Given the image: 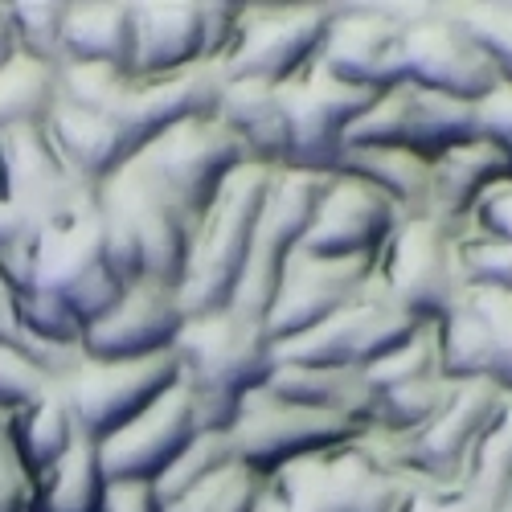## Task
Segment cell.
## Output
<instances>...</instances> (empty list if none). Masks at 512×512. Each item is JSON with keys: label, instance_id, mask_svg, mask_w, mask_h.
Segmentation results:
<instances>
[{"label": "cell", "instance_id": "7", "mask_svg": "<svg viewBox=\"0 0 512 512\" xmlns=\"http://www.w3.org/2000/svg\"><path fill=\"white\" fill-rule=\"evenodd\" d=\"M410 484L381 459L369 435L308 455L271 476L279 512H398Z\"/></svg>", "mask_w": 512, "mask_h": 512}, {"label": "cell", "instance_id": "12", "mask_svg": "<svg viewBox=\"0 0 512 512\" xmlns=\"http://www.w3.org/2000/svg\"><path fill=\"white\" fill-rule=\"evenodd\" d=\"M177 381V353H160L140 361H82L58 390L78 422V435L99 447L152 402H160Z\"/></svg>", "mask_w": 512, "mask_h": 512}, {"label": "cell", "instance_id": "45", "mask_svg": "<svg viewBox=\"0 0 512 512\" xmlns=\"http://www.w3.org/2000/svg\"><path fill=\"white\" fill-rule=\"evenodd\" d=\"M467 234L512 242V177L500 181V185H492V189L480 197L472 222H467Z\"/></svg>", "mask_w": 512, "mask_h": 512}, {"label": "cell", "instance_id": "1", "mask_svg": "<svg viewBox=\"0 0 512 512\" xmlns=\"http://www.w3.org/2000/svg\"><path fill=\"white\" fill-rule=\"evenodd\" d=\"M123 291L127 283L115 275L107 254L99 189H82L33 242L29 267L17 283L21 320L37 340L82 349V332L111 312Z\"/></svg>", "mask_w": 512, "mask_h": 512}, {"label": "cell", "instance_id": "30", "mask_svg": "<svg viewBox=\"0 0 512 512\" xmlns=\"http://www.w3.org/2000/svg\"><path fill=\"white\" fill-rule=\"evenodd\" d=\"M107 472L99 447L82 439L58 467L33 484V504L29 512H107Z\"/></svg>", "mask_w": 512, "mask_h": 512}, {"label": "cell", "instance_id": "15", "mask_svg": "<svg viewBox=\"0 0 512 512\" xmlns=\"http://www.w3.org/2000/svg\"><path fill=\"white\" fill-rule=\"evenodd\" d=\"M136 160L197 222L205 218V209L222 197V189L250 164L246 152L238 148V140L218 123V115L185 119L177 127H168Z\"/></svg>", "mask_w": 512, "mask_h": 512}, {"label": "cell", "instance_id": "47", "mask_svg": "<svg viewBox=\"0 0 512 512\" xmlns=\"http://www.w3.org/2000/svg\"><path fill=\"white\" fill-rule=\"evenodd\" d=\"M107 512H164L152 488L140 484H115L107 496Z\"/></svg>", "mask_w": 512, "mask_h": 512}, {"label": "cell", "instance_id": "50", "mask_svg": "<svg viewBox=\"0 0 512 512\" xmlns=\"http://www.w3.org/2000/svg\"><path fill=\"white\" fill-rule=\"evenodd\" d=\"M508 512H512V508H508Z\"/></svg>", "mask_w": 512, "mask_h": 512}, {"label": "cell", "instance_id": "41", "mask_svg": "<svg viewBox=\"0 0 512 512\" xmlns=\"http://www.w3.org/2000/svg\"><path fill=\"white\" fill-rule=\"evenodd\" d=\"M459 259H463L467 287H508L512 291V242L463 234Z\"/></svg>", "mask_w": 512, "mask_h": 512}, {"label": "cell", "instance_id": "10", "mask_svg": "<svg viewBox=\"0 0 512 512\" xmlns=\"http://www.w3.org/2000/svg\"><path fill=\"white\" fill-rule=\"evenodd\" d=\"M394 13L402 21L406 82L463 103H480L500 82L492 58L459 25L451 5H394Z\"/></svg>", "mask_w": 512, "mask_h": 512}, {"label": "cell", "instance_id": "11", "mask_svg": "<svg viewBox=\"0 0 512 512\" xmlns=\"http://www.w3.org/2000/svg\"><path fill=\"white\" fill-rule=\"evenodd\" d=\"M328 189V177L320 173H295V168H279L271 177V193L263 205V218L259 230H254V250H250V263L246 275L238 283L234 295V312L250 316V320H267L271 300L279 291V279L291 263V254L304 246L308 226L320 209V197Z\"/></svg>", "mask_w": 512, "mask_h": 512}, {"label": "cell", "instance_id": "32", "mask_svg": "<svg viewBox=\"0 0 512 512\" xmlns=\"http://www.w3.org/2000/svg\"><path fill=\"white\" fill-rule=\"evenodd\" d=\"M58 107V70L33 58H13L0 70V140L21 127H46Z\"/></svg>", "mask_w": 512, "mask_h": 512}, {"label": "cell", "instance_id": "8", "mask_svg": "<svg viewBox=\"0 0 512 512\" xmlns=\"http://www.w3.org/2000/svg\"><path fill=\"white\" fill-rule=\"evenodd\" d=\"M504 394L508 390H500L496 381H455L447 402L435 410V418L426 426H418V431L402 439L369 435V443L406 484H435V488L459 484Z\"/></svg>", "mask_w": 512, "mask_h": 512}, {"label": "cell", "instance_id": "19", "mask_svg": "<svg viewBox=\"0 0 512 512\" xmlns=\"http://www.w3.org/2000/svg\"><path fill=\"white\" fill-rule=\"evenodd\" d=\"M201 435L197 426V410L189 390L177 386L168 390L160 402H152L140 418H132L115 431L111 439L99 443V459L107 484H140V488H156V480L177 463V455H185V447Z\"/></svg>", "mask_w": 512, "mask_h": 512}, {"label": "cell", "instance_id": "39", "mask_svg": "<svg viewBox=\"0 0 512 512\" xmlns=\"http://www.w3.org/2000/svg\"><path fill=\"white\" fill-rule=\"evenodd\" d=\"M467 304L480 316L488 336L492 381L512 394V291L508 287H467Z\"/></svg>", "mask_w": 512, "mask_h": 512}, {"label": "cell", "instance_id": "18", "mask_svg": "<svg viewBox=\"0 0 512 512\" xmlns=\"http://www.w3.org/2000/svg\"><path fill=\"white\" fill-rule=\"evenodd\" d=\"M316 70L369 95L402 87V21L394 5H336Z\"/></svg>", "mask_w": 512, "mask_h": 512}, {"label": "cell", "instance_id": "2", "mask_svg": "<svg viewBox=\"0 0 512 512\" xmlns=\"http://www.w3.org/2000/svg\"><path fill=\"white\" fill-rule=\"evenodd\" d=\"M99 209L115 275L127 287L160 283L177 291L197 234L193 213L140 160H132L107 185H99Z\"/></svg>", "mask_w": 512, "mask_h": 512}, {"label": "cell", "instance_id": "13", "mask_svg": "<svg viewBox=\"0 0 512 512\" xmlns=\"http://www.w3.org/2000/svg\"><path fill=\"white\" fill-rule=\"evenodd\" d=\"M230 447L234 455L254 467L259 476H279L283 467L300 463L308 455H320V451H332V447H345L353 439L365 435V426L349 422V418H332V414H316V410H304V406H291V402H279L275 394L267 390H254L234 426H230Z\"/></svg>", "mask_w": 512, "mask_h": 512}, {"label": "cell", "instance_id": "14", "mask_svg": "<svg viewBox=\"0 0 512 512\" xmlns=\"http://www.w3.org/2000/svg\"><path fill=\"white\" fill-rule=\"evenodd\" d=\"M418 328L426 324H414L406 312H398L369 279L349 308H340L336 316L308 328L304 336L275 345V365H316V369H361L365 373L373 361L398 349Z\"/></svg>", "mask_w": 512, "mask_h": 512}, {"label": "cell", "instance_id": "17", "mask_svg": "<svg viewBox=\"0 0 512 512\" xmlns=\"http://www.w3.org/2000/svg\"><path fill=\"white\" fill-rule=\"evenodd\" d=\"M480 136L476 132V103H463L439 91H422L414 82L377 95L373 107L353 123L349 144L369 148H402L422 160H435L447 148Z\"/></svg>", "mask_w": 512, "mask_h": 512}, {"label": "cell", "instance_id": "37", "mask_svg": "<svg viewBox=\"0 0 512 512\" xmlns=\"http://www.w3.org/2000/svg\"><path fill=\"white\" fill-rule=\"evenodd\" d=\"M435 373H443L439 369V345H435V324H426L414 336H406L398 349H390L381 361H373L365 369V381H369V390L377 398V394H386V390L410 386V381L435 377Z\"/></svg>", "mask_w": 512, "mask_h": 512}, {"label": "cell", "instance_id": "36", "mask_svg": "<svg viewBox=\"0 0 512 512\" xmlns=\"http://www.w3.org/2000/svg\"><path fill=\"white\" fill-rule=\"evenodd\" d=\"M234 459H238V455H234L226 431H201V435L185 447V455H177V463L156 480L152 492H156L160 508L177 504L181 496H189L193 488H201L205 480H213V476H218L222 467H230Z\"/></svg>", "mask_w": 512, "mask_h": 512}, {"label": "cell", "instance_id": "44", "mask_svg": "<svg viewBox=\"0 0 512 512\" xmlns=\"http://www.w3.org/2000/svg\"><path fill=\"white\" fill-rule=\"evenodd\" d=\"M476 132L512 160V82H496L476 103Z\"/></svg>", "mask_w": 512, "mask_h": 512}, {"label": "cell", "instance_id": "3", "mask_svg": "<svg viewBox=\"0 0 512 512\" xmlns=\"http://www.w3.org/2000/svg\"><path fill=\"white\" fill-rule=\"evenodd\" d=\"M218 66H197L173 78H136L103 66H62L58 70V99L82 111H95L115 127V136L140 156L156 136L185 119L218 115L222 99Z\"/></svg>", "mask_w": 512, "mask_h": 512}, {"label": "cell", "instance_id": "6", "mask_svg": "<svg viewBox=\"0 0 512 512\" xmlns=\"http://www.w3.org/2000/svg\"><path fill=\"white\" fill-rule=\"evenodd\" d=\"M459 242L463 234L426 213L402 218L373 263V287L414 324H439L467 291Z\"/></svg>", "mask_w": 512, "mask_h": 512}, {"label": "cell", "instance_id": "28", "mask_svg": "<svg viewBox=\"0 0 512 512\" xmlns=\"http://www.w3.org/2000/svg\"><path fill=\"white\" fill-rule=\"evenodd\" d=\"M66 66L132 74V0H70Z\"/></svg>", "mask_w": 512, "mask_h": 512}, {"label": "cell", "instance_id": "9", "mask_svg": "<svg viewBox=\"0 0 512 512\" xmlns=\"http://www.w3.org/2000/svg\"><path fill=\"white\" fill-rule=\"evenodd\" d=\"M332 17L336 5H246L234 50L218 62L222 82L287 87L316 66Z\"/></svg>", "mask_w": 512, "mask_h": 512}, {"label": "cell", "instance_id": "16", "mask_svg": "<svg viewBox=\"0 0 512 512\" xmlns=\"http://www.w3.org/2000/svg\"><path fill=\"white\" fill-rule=\"evenodd\" d=\"M279 95H283V119H287V168L320 173V177L336 173V160L349 144L353 123L377 99L369 91L328 78L316 66L295 82H287V87H279Z\"/></svg>", "mask_w": 512, "mask_h": 512}, {"label": "cell", "instance_id": "26", "mask_svg": "<svg viewBox=\"0 0 512 512\" xmlns=\"http://www.w3.org/2000/svg\"><path fill=\"white\" fill-rule=\"evenodd\" d=\"M218 123L238 140L254 168H287V119L283 95L267 82H226L218 99Z\"/></svg>", "mask_w": 512, "mask_h": 512}, {"label": "cell", "instance_id": "22", "mask_svg": "<svg viewBox=\"0 0 512 512\" xmlns=\"http://www.w3.org/2000/svg\"><path fill=\"white\" fill-rule=\"evenodd\" d=\"M189 324L181 295L160 283H132L115 308L103 312L82 332V357L87 361H140L177 349V336Z\"/></svg>", "mask_w": 512, "mask_h": 512}, {"label": "cell", "instance_id": "27", "mask_svg": "<svg viewBox=\"0 0 512 512\" xmlns=\"http://www.w3.org/2000/svg\"><path fill=\"white\" fill-rule=\"evenodd\" d=\"M267 394L279 402L304 406L316 414L332 418H349L369 431V414H373V390L361 369H316V365H275L267 377Z\"/></svg>", "mask_w": 512, "mask_h": 512}, {"label": "cell", "instance_id": "4", "mask_svg": "<svg viewBox=\"0 0 512 512\" xmlns=\"http://www.w3.org/2000/svg\"><path fill=\"white\" fill-rule=\"evenodd\" d=\"M173 353L201 431H230L242 402L263 390L275 369V345L267 328L234 308L193 316L181 328Z\"/></svg>", "mask_w": 512, "mask_h": 512}, {"label": "cell", "instance_id": "31", "mask_svg": "<svg viewBox=\"0 0 512 512\" xmlns=\"http://www.w3.org/2000/svg\"><path fill=\"white\" fill-rule=\"evenodd\" d=\"M13 443H17L21 463L29 467L33 484L46 476L50 467H58V463L82 443L78 422H74V414H70L62 390L46 394L37 406H29V410H21V414L13 418Z\"/></svg>", "mask_w": 512, "mask_h": 512}, {"label": "cell", "instance_id": "40", "mask_svg": "<svg viewBox=\"0 0 512 512\" xmlns=\"http://www.w3.org/2000/svg\"><path fill=\"white\" fill-rule=\"evenodd\" d=\"M54 390H58V381L46 369H37L21 349L0 345V414L17 418L21 410L37 406Z\"/></svg>", "mask_w": 512, "mask_h": 512}, {"label": "cell", "instance_id": "23", "mask_svg": "<svg viewBox=\"0 0 512 512\" xmlns=\"http://www.w3.org/2000/svg\"><path fill=\"white\" fill-rule=\"evenodd\" d=\"M82 189L95 185L70 173L46 127H21V132H9L0 140V201L29 226L33 242L41 226L62 213Z\"/></svg>", "mask_w": 512, "mask_h": 512}, {"label": "cell", "instance_id": "46", "mask_svg": "<svg viewBox=\"0 0 512 512\" xmlns=\"http://www.w3.org/2000/svg\"><path fill=\"white\" fill-rule=\"evenodd\" d=\"M398 512H488L472 492L463 484H447V488H435V484H410L406 500Z\"/></svg>", "mask_w": 512, "mask_h": 512}, {"label": "cell", "instance_id": "25", "mask_svg": "<svg viewBox=\"0 0 512 512\" xmlns=\"http://www.w3.org/2000/svg\"><path fill=\"white\" fill-rule=\"evenodd\" d=\"M512 177V160L484 136H472L443 156L431 160V197H426V218L467 234V222L480 205V197Z\"/></svg>", "mask_w": 512, "mask_h": 512}, {"label": "cell", "instance_id": "43", "mask_svg": "<svg viewBox=\"0 0 512 512\" xmlns=\"http://www.w3.org/2000/svg\"><path fill=\"white\" fill-rule=\"evenodd\" d=\"M246 5H230V0H201V33H205V62L218 66L238 41Z\"/></svg>", "mask_w": 512, "mask_h": 512}, {"label": "cell", "instance_id": "35", "mask_svg": "<svg viewBox=\"0 0 512 512\" xmlns=\"http://www.w3.org/2000/svg\"><path fill=\"white\" fill-rule=\"evenodd\" d=\"M267 496H271V480L246 467L242 459H234L213 480H205L177 504H168L164 512H263Z\"/></svg>", "mask_w": 512, "mask_h": 512}, {"label": "cell", "instance_id": "5", "mask_svg": "<svg viewBox=\"0 0 512 512\" xmlns=\"http://www.w3.org/2000/svg\"><path fill=\"white\" fill-rule=\"evenodd\" d=\"M271 168L246 164L242 173L222 189V197L205 209L197 222L189 267L177 287L185 316H213L226 312L238 295V283L246 275L250 250H254V230H259L263 205L271 193Z\"/></svg>", "mask_w": 512, "mask_h": 512}, {"label": "cell", "instance_id": "48", "mask_svg": "<svg viewBox=\"0 0 512 512\" xmlns=\"http://www.w3.org/2000/svg\"><path fill=\"white\" fill-rule=\"evenodd\" d=\"M17 58V33H13V13L9 0H0V70Z\"/></svg>", "mask_w": 512, "mask_h": 512}, {"label": "cell", "instance_id": "42", "mask_svg": "<svg viewBox=\"0 0 512 512\" xmlns=\"http://www.w3.org/2000/svg\"><path fill=\"white\" fill-rule=\"evenodd\" d=\"M33 504V476L17 455L13 418L0 414V512H29Z\"/></svg>", "mask_w": 512, "mask_h": 512}, {"label": "cell", "instance_id": "38", "mask_svg": "<svg viewBox=\"0 0 512 512\" xmlns=\"http://www.w3.org/2000/svg\"><path fill=\"white\" fill-rule=\"evenodd\" d=\"M451 13L480 41L500 82H512V0H459V5H451Z\"/></svg>", "mask_w": 512, "mask_h": 512}, {"label": "cell", "instance_id": "49", "mask_svg": "<svg viewBox=\"0 0 512 512\" xmlns=\"http://www.w3.org/2000/svg\"><path fill=\"white\" fill-rule=\"evenodd\" d=\"M263 512H279V508H275V504H271V496H267V504H263Z\"/></svg>", "mask_w": 512, "mask_h": 512}, {"label": "cell", "instance_id": "34", "mask_svg": "<svg viewBox=\"0 0 512 512\" xmlns=\"http://www.w3.org/2000/svg\"><path fill=\"white\" fill-rule=\"evenodd\" d=\"M17 54L41 66H66V13L70 0H9Z\"/></svg>", "mask_w": 512, "mask_h": 512}, {"label": "cell", "instance_id": "33", "mask_svg": "<svg viewBox=\"0 0 512 512\" xmlns=\"http://www.w3.org/2000/svg\"><path fill=\"white\" fill-rule=\"evenodd\" d=\"M488 512H508L512 508V394H504L492 426L484 431L472 463L459 480Z\"/></svg>", "mask_w": 512, "mask_h": 512}, {"label": "cell", "instance_id": "21", "mask_svg": "<svg viewBox=\"0 0 512 512\" xmlns=\"http://www.w3.org/2000/svg\"><path fill=\"white\" fill-rule=\"evenodd\" d=\"M398 222H402V213L386 193H377L373 185H365L357 177L332 173L300 250L316 254V259L377 263V254L386 250Z\"/></svg>", "mask_w": 512, "mask_h": 512}, {"label": "cell", "instance_id": "24", "mask_svg": "<svg viewBox=\"0 0 512 512\" xmlns=\"http://www.w3.org/2000/svg\"><path fill=\"white\" fill-rule=\"evenodd\" d=\"M205 62L201 0H132V74L173 78Z\"/></svg>", "mask_w": 512, "mask_h": 512}, {"label": "cell", "instance_id": "29", "mask_svg": "<svg viewBox=\"0 0 512 512\" xmlns=\"http://www.w3.org/2000/svg\"><path fill=\"white\" fill-rule=\"evenodd\" d=\"M336 173L357 177L386 193L402 218L426 213V197H431V160H422L402 148H369V144H345L336 160Z\"/></svg>", "mask_w": 512, "mask_h": 512}, {"label": "cell", "instance_id": "20", "mask_svg": "<svg viewBox=\"0 0 512 512\" xmlns=\"http://www.w3.org/2000/svg\"><path fill=\"white\" fill-rule=\"evenodd\" d=\"M369 279H373V263L365 259H316L308 250H295L279 279L271 312L263 320L271 345L304 336L340 308H349Z\"/></svg>", "mask_w": 512, "mask_h": 512}]
</instances>
